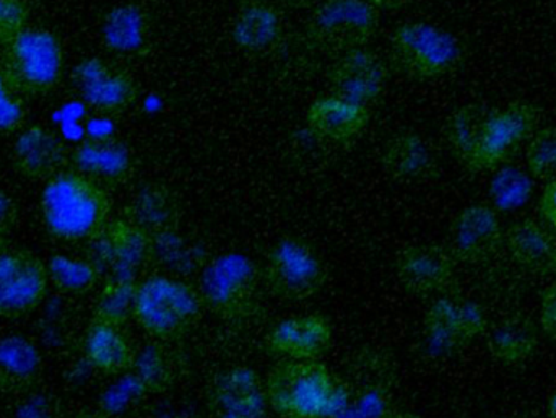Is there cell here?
Wrapping results in <instances>:
<instances>
[{
  "label": "cell",
  "mask_w": 556,
  "mask_h": 418,
  "mask_svg": "<svg viewBox=\"0 0 556 418\" xmlns=\"http://www.w3.org/2000/svg\"><path fill=\"white\" fill-rule=\"evenodd\" d=\"M332 325L323 315L294 316L267 335V349L283 360H319L332 344Z\"/></svg>",
  "instance_id": "20"
},
{
  "label": "cell",
  "mask_w": 556,
  "mask_h": 418,
  "mask_svg": "<svg viewBox=\"0 0 556 418\" xmlns=\"http://www.w3.org/2000/svg\"><path fill=\"white\" fill-rule=\"evenodd\" d=\"M46 266H48L49 282L58 292L65 295L84 296L93 292L103 276L100 267L88 257L84 259V257L54 254Z\"/></svg>",
  "instance_id": "30"
},
{
  "label": "cell",
  "mask_w": 556,
  "mask_h": 418,
  "mask_svg": "<svg viewBox=\"0 0 556 418\" xmlns=\"http://www.w3.org/2000/svg\"><path fill=\"white\" fill-rule=\"evenodd\" d=\"M532 182L528 175L515 168H506L495 176L490 186V198L500 211H515L529 201Z\"/></svg>",
  "instance_id": "34"
},
{
  "label": "cell",
  "mask_w": 556,
  "mask_h": 418,
  "mask_svg": "<svg viewBox=\"0 0 556 418\" xmlns=\"http://www.w3.org/2000/svg\"><path fill=\"white\" fill-rule=\"evenodd\" d=\"M29 13L31 10L25 0H0V46L9 45L28 28Z\"/></svg>",
  "instance_id": "39"
},
{
  "label": "cell",
  "mask_w": 556,
  "mask_h": 418,
  "mask_svg": "<svg viewBox=\"0 0 556 418\" xmlns=\"http://www.w3.org/2000/svg\"><path fill=\"white\" fill-rule=\"evenodd\" d=\"M41 214L52 237L67 243H90L110 224V194L87 176L65 168L46 181Z\"/></svg>",
  "instance_id": "1"
},
{
  "label": "cell",
  "mask_w": 556,
  "mask_h": 418,
  "mask_svg": "<svg viewBox=\"0 0 556 418\" xmlns=\"http://www.w3.org/2000/svg\"><path fill=\"white\" fill-rule=\"evenodd\" d=\"M103 46L119 58H142L152 48V20L139 3H123L106 13L101 26Z\"/></svg>",
  "instance_id": "21"
},
{
  "label": "cell",
  "mask_w": 556,
  "mask_h": 418,
  "mask_svg": "<svg viewBox=\"0 0 556 418\" xmlns=\"http://www.w3.org/2000/svg\"><path fill=\"white\" fill-rule=\"evenodd\" d=\"M41 352L25 335L0 339V394L7 397L25 396L39 388L42 378Z\"/></svg>",
  "instance_id": "22"
},
{
  "label": "cell",
  "mask_w": 556,
  "mask_h": 418,
  "mask_svg": "<svg viewBox=\"0 0 556 418\" xmlns=\"http://www.w3.org/2000/svg\"><path fill=\"white\" fill-rule=\"evenodd\" d=\"M498 215L489 205L464 208L450 228V253L454 259L477 264L490 259L502 246Z\"/></svg>",
  "instance_id": "18"
},
{
  "label": "cell",
  "mask_w": 556,
  "mask_h": 418,
  "mask_svg": "<svg viewBox=\"0 0 556 418\" xmlns=\"http://www.w3.org/2000/svg\"><path fill=\"white\" fill-rule=\"evenodd\" d=\"M485 116V111L482 107L466 106L456 111L447 123V140H450L451 149L464 165L469 163L470 156L476 150L480 127H482Z\"/></svg>",
  "instance_id": "33"
},
{
  "label": "cell",
  "mask_w": 556,
  "mask_h": 418,
  "mask_svg": "<svg viewBox=\"0 0 556 418\" xmlns=\"http://www.w3.org/2000/svg\"><path fill=\"white\" fill-rule=\"evenodd\" d=\"M391 52L402 72L420 80L447 74L460 59L453 35L420 22L404 23L392 33Z\"/></svg>",
  "instance_id": "7"
},
{
  "label": "cell",
  "mask_w": 556,
  "mask_h": 418,
  "mask_svg": "<svg viewBox=\"0 0 556 418\" xmlns=\"http://www.w3.org/2000/svg\"><path fill=\"white\" fill-rule=\"evenodd\" d=\"M90 256L101 273L108 270L110 279L139 282L147 267L156 259L155 238L126 218L110 221L93 241Z\"/></svg>",
  "instance_id": "9"
},
{
  "label": "cell",
  "mask_w": 556,
  "mask_h": 418,
  "mask_svg": "<svg viewBox=\"0 0 556 418\" xmlns=\"http://www.w3.org/2000/svg\"><path fill=\"white\" fill-rule=\"evenodd\" d=\"M269 406L281 418H327L340 406V388L319 360H281L267 375Z\"/></svg>",
  "instance_id": "2"
},
{
  "label": "cell",
  "mask_w": 556,
  "mask_h": 418,
  "mask_svg": "<svg viewBox=\"0 0 556 418\" xmlns=\"http://www.w3.org/2000/svg\"><path fill=\"white\" fill-rule=\"evenodd\" d=\"M71 168L108 191L132 178L134 156L129 147L116 137H88L72 150Z\"/></svg>",
  "instance_id": "17"
},
{
  "label": "cell",
  "mask_w": 556,
  "mask_h": 418,
  "mask_svg": "<svg viewBox=\"0 0 556 418\" xmlns=\"http://www.w3.org/2000/svg\"><path fill=\"white\" fill-rule=\"evenodd\" d=\"M12 163L23 178L48 181L71 165V150L58 134L42 126H31L16 137Z\"/></svg>",
  "instance_id": "19"
},
{
  "label": "cell",
  "mask_w": 556,
  "mask_h": 418,
  "mask_svg": "<svg viewBox=\"0 0 556 418\" xmlns=\"http://www.w3.org/2000/svg\"><path fill=\"white\" fill-rule=\"evenodd\" d=\"M281 31L283 26L276 7L264 0H248L235 20L233 39L243 51L264 54L276 48Z\"/></svg>",
  "instance_id": "26"
},
{
  "label": "cell",
  "mask_w": 556,
  "mask_h": 418,
  "mask_svg": "<svg viewBox=\"0 0 556 418\" xmlns=\"http://www.w3.org/2000/svg\"><path fill=\"white\" fill-rule=\"evenodd\" d=\"M137 283L132 280L110 279L94 300L93 321L123 328L134 319Z\"/></svg>",
  "instance_id": "31"
},
{
  "label": "cell",
  "mask_w": 556,
  "mask_h": 418,
  "mask_svg": "<svg viewBox=\"0 0 556 418\" xmlns=\"http://www.w3.org/2000/svg\"><path fill=\"white\" fill-rule=\"evenodd\" d=\"M371 3L375 9H397V7L404 5L408 0H366Z\"/></svg>",
  "instance_id": "43"
},
{
  "label": "cell",
  "mask_w": 556,
  "mask_h": 418,
  "mask_svg": "<svg viewBox=\"0 0 556 418\" xmlns=\"http://www.w3.org/2000/svg\"><path fill=\"white\" fill-rule=\"evenodd\" d=\"M214 418H267L266 383L248 367H235L215 378L207 396Z\"/></svg>",
  "instance_id": "15"
},
{
  "label": "cell",
  "mask_w": 556,
  "mask_h": 418,
  "mask_svg": "<svg viewBox=\"0 0 556 418\" xmlns=\"http://www.w3.org/2000/svg\"><path fill=\"white\" fill-rule=\"evenodd\" d=\"M541 322L545 334L556 342V283L542 296Z\"/></svg>",
  "instance_id": "41"
},
{
  "label": "cell",
  "mask_w": 556,
  "mask_h": 418,
  "mask_svg": "<svg viewBox=\"0 0 556 418\" xmlns=\"http://www.w3.org/2000/svg\"><path fill=\"white\" fill-rule=\"evenodd\" d=\"M554 270H555V273H556V261H555V269H554Z\"/></svg>",
  "instance_id": "48"
},
{
  "label": "cell",
  "mask_w": 556,
  "mask_h": 418,
  "mask_svg": "<svg viewBox=\"0 0 556 418\" xmlns=\"http://www.w3.org/2000/svg\"><path fill=\"white\" fill-rule=\"evenodd\" d=\"M124 218L153 238L175 235L181 220L178 199L166 186L150 185L140 189L124 208Z\"/></svg>",
  "instance_id": "24"
},
{
  "label": "cell",
  "mask_w": 556,
  "mask_h": 418,
  "mask_svg": "<svg viewBox=\"0 0 556 418\" xmlns=\"http://www.w3.org/2000/svg\"><path fill=\"white\" fill-rule=\"evenodd\" d=\"M538 123V107L519 101L486 114L467 168L485 172L508 162L519 147L534 136Z\"/></svg>",
  "instance_id": "10"
},
{
  "label": "cell",
  "mask_w": 556,
  "mask_h": 418,
  "mask_svg": "<svg viewBox=\"0 0 556 418\" xmlns=\"http://www.w3.org/2000/svg\"><path fill=\"white\" fill-rule=\"evenodd\" d=\"M263 270L241 254L215 257L201 277L205 308L224 321H243L256 313Z\"/></svg>",
  "instance_id": "5"
},
{
  "label": "cell",
  "mask_w": 556,
  "mask_h": 418,
  "mask_svg": "<svg viewBox=\"0 0 556 418\" xmlns=\"http://www.w3.org/2000/svg\"><path fill=\"white\" fill-rule=\"evenodd\" d=\"M85 357L100 373L123 377L134 370L137 352L123 328L91 321L85 334Z\"/></svg>",
  "instance_id": "23"
},
{
  "label": "cell",
  "mask_w": 556,
  "mask_h": 418,
  "mask_svg": "<svg viewBox=\"0 0 556 418\" xmlns=\"http://www.w3.org/2000/svg\"><path fill=\"white\" fill-rule=\"evenodd\" d=\"M424 331L434 351H463L486 331V316L477 303L444 296L425 313Z\"/></svg>",
  "instance_id": "13"
},
{
  "label": "cell",
  "mask_w": 556,
  "mask_h": 418,
  "mask_svg": "<svg viewBox=\"0 0 556 418\" xmlns=\"http://www.w3.org/2000/svg\"><path fill=\"white\" fill-rule=\"evenodd\" d=\"M548 417L556 418V391L548 401Z\"/></svg>",
  "instance_id": "45"
},
{
  "label": "cell",
  "mask_w": 556,
  "mask_h": 418,
  "mask_svg": "<svg viewBox=\"0 0 556 418\" xmlns=\"http://www.w3.org/2000/svg\"><path fill=\"white\" fill-rule=\"evenodd\" d=\"M378 20L366 0H323L307 22V36L323 51L345 54L372 38Z\"/></svg>",
  "instance_id": "8"
},
{
  "label": "cell",
  "mask_w": 556,
  "mask_h": 418,
  "mask_svg": "<svg viewBox=\"0 0 556 418\" xmlns=\"http://www.w3.org/2000/svg\"><path fill=\"white\" fill-rule=\"evenodd\" d=\"M48 289V266L36 254L18 248L0 250V318L31 315Z\"/></svg>",
  "instance_id": "11"
},
{
  "label": "cell",
  "mask_w": 556,
  "mask_h": 418,
  "mask_svg": "<svg viewBox=\"0 0 556 418\" xmlns=\"http://www.w3.org/2000/svg\"><path fill=\"white\" fill-rule=\"evenodd\" d=\"M0 71L23 97L49 93L64 74L61 38L51 29L28 26L3 46Z\"/></svg>",
  "instance_id": "4"
},
{
  "label": "cell",
  "mask_w": 556,
  "mask_h": 418,
  "mask_svg": "<svg viewBox=\"0 0 556 418\" xmlns=\"http://www.w3.org/2000/svg\"><path fill=\"white\" fill-rule=\"evenodd\" d=\"M506 246L513 259L532 274H548L555 269L556 240L541 225L522 220L506 233Z\"/></svg>",
  "instance_id": "28"
},
{
  "label": "cell",
  "mask_w": 556,
  "mask_h": 418,
  "mask_svg": "<svg viewBox=\"0 0 556 418\" xmlns=\"http://www.w3.org/2000/svg\"><path fill=\"white\" fill-rule=\"evenodd\" d=\"M382 165L392 178L404 182L425 181L437 173L433 150L417 134H401L389 140Z\"/></svg>",
  "instance_id": "27"
},
{
  "label": "cell",
  "mask_w": 556,
  "mask_h": 418,
  "mask_svg": "<svg viewBox=\"0 0 556 418\" xmlns=\"http://www.w3.org/2000/svg\"><path fill=\"white\" fill-rule=\"evenodd\" d=\"M529 172L532 176L542 181H554L556 179V127L534 132L528 145Z\"/></svg>",
  "instance_id": "35"
},
{
  "label": "cell",
  "mask_w": 556,
  "mask_h": 418,
  "mask_svg": "<svg viewBox=\"0 0 556 418\" xmlns=\"http://www.w3.org/2000/svg\"><path fill=\"white\" fill-rule=\"evenodd\" d=\"M72 80L85 104L101 116H119L139 98L132 75L101 58L84 59L75 65Z\"/></svg>",
  "instance_id": "12"
},
{
  "label": "cell",
  "mask_w": 556,
  "mask_h": 418,
  "mask_svg": "<svg viewBox=\"0 0 556 418\" xmlns=\"http://www.w3.org/2000/svg\"><path fill=\"white\" fill-rule=\"evenodd\" d=\"M80 418H114V417L104 416V414H101V416H84Z\"/></svg>",
  "instance_id": "47"
},
{
  "label": "cell",
  "mask_w": 556,
  "mask_h": 418,
  "mask_svg": "<svg viewBox=\"0 0 556 418\" xmlns=\"http://www.w3.org/2000/svg\"><path fill=\"white\" fill-rule=\"evenodd\" d=\"M382 418H421L412 413H391Z\"/></svg>",
  "instance_id": "46"
},
{
  "label": "cell",
  "mask_w": 556,
  "mask_h": 418,
  "mask_svg": "<svg viewBox=\"0 0 556 418\" xmlns=\"http://www.w3.org/2000/svg\"><path fill=\"white\" fill-rule=\"evenodd\" d=\"M162 342H153L139 352L132 373L142 384L147 394L165 393L175 381V365Z\"/></svg>",
  "instance_id": "32"
},
{
  "label": "cell",
  "mask_w": 556,
  "mask_h": 418,
  "mask_svg": "<svg viewBox=\"0 0 556 418\" xmlns=\"http://www.w3.org/2000/svg\"><path fill=\"white\" fill-rule=\"evenodd\" d=\"M25 121V97L12 87L0 71V136L18 132Z\"/></svg>",
  "instance_id": "38"
},
{
  "label": "cell",
  "mask_w": 556,
  "mask_h": 418,
  "mask_svg": "<svg viewBox=\"0 0 556 418\" xmlns=\"http://www.w3.org/2000/svg\"><path fill=\"white\" fill-rule=\"evenodd\" d=\"M456 274V259L446 248L414 244L399 253L395 276L405 292L414 296L434 295L446 290Z\"/></svg>",
  "instance_id": "16"
},
{
  "label": "cell",
  "mask_w": 556,
  "mask_h": 418,
  "mask_svg": "<svg viewBox=\"0 0 556 418\" xmlns=\"http://www.w3.org/2000/svg\"><path fill=\"white\" fill-rule=\"evenodd\" d=\"M281 2L287 3L291 9H311L319 5L323 0H281Z\"/></svg>",
  "instance_id": "44"
},
{
  "label": "cell",
  "mask_w": 556,
  "mask_h": 418,
  "mask_svg": "<svg viewBox=\"0 0 556 418\" xmlns=\"http://www.w3.org/2000/svg\"><path fill=\"white\" fill-rule=\"evenodd\" d=\"M16 220H18V207H16L15 201L0 189V244L9 237Z\"/></svg>",
  "instance_id": "40"
},
{
  "label": "cell",
  "mask_w": 556,
  "mask_h": 418,
  "mask_svg": "<svg viewBox=\"0 0 556 418\" xmlns=\"http://www.w3.org/2000/svg\"><path fill=\"white\" fill-rule=\"evenodd\" d=\"M368 121V107L336 97L319 98L311 104L306 114L311 132L332 142H345L358 136Z\"/></svg>",
  "instance_id": "25"
},
{
  "label": "cell",
  "mask_w": 556,
  "mask_h": 418,
  "mask_svg": "<svg viewBox=\"0 0 556 418\" xmlns=\"http://www.w3.org/2000/svg\"><path fill=\"white\" fill-rule=\"evenodd\" d=\"M538 344V332L529 319L508 318L493 331L489 349L502 364L519 365L535 354Z\"/></svg>",
  "instance_id": "29"
},
{
  "label": "cell",
  "mask_w": 556,
  "mask_h": 418,
  "mask_svg": "<svg viewBox=\"0 0 556 418\" xmlns=\"http://www.w3.org/2000/svg\"><path fill=\"white\" fill-rule=\"evenodd\" d=\"M146 396L149 394L146 393L136 375L130 371V373L123 375L117 383L101 394V413L110 417L119 416Z\"/></svg>",
  "instance_id": "36"
},
{
  "label": "cell",
  "mask_w": 556,
  "mask_h": 418,
  "mask_svg": "<svg viewBox=\"0 0 556 418\" xmlns=\"http://www.w3.org/2000/svg\"><path fill=\"white\" fill-rule=\"evenodd\" d=\"M326 264L301 238L278 241L267 256L263 282L270 295L288 302H303L326 286Z\"/></svg>",
  "instance_id": "6"
},
{
  "label": "cell",
  "mask_w": 556,
  "mask_h": 418,
  "mask_svg": "<svg viewBox=\"0 0 556 418\" xmlns=\"http://www.w3.org/2000/svg\"><path fill=\"white\" fill-rule=\"evenodd\" d=\"M388 77V67L382 59L362 48L340 55L327 71L333 97L365 107L376 103L384 93Z\"/></svg>",
  "instance_id": "14"
},
{
  "label": "cell",
  "mask_w": 556,
  "mask_h": 418,
  "mask_svg": "<svg viewBox=\"0 0 556 418\" xmlns=\"http://www.w3.org/2000/svg\"><path fill=\"white\" fill-rule=\"evenodd\" d=\"M205 305L185 280L150 276L137 283L134 319L156 342H176L192 331Z\"/></svg>",
  "instance_id": "3"
},
{
  "label": "cell",
  "mask_w": 556,
  "mask_h": 418,
  "mask_svg": "<svg viewBox=\"0 0 556 418\" xmlns=\"http://www.w3.org/2000/svg\"><path fill=\"white\" fill-rule=\"evenodd\" d=\"M12 418H67V414L58 396L36 388L15 401Z\"/></svg>",
  "instance_id": "37"
},
{
  "label": "cell",
  "mask_w": 556,
  "mask_h": 418,
  "mask_svg": "<svg viewBox=\"0 0 556 418\" xmlns=\"http://www.w3.org/2000/svg\"><path fill=\"white\" fill-rule=\"evenodd\" d=\"M541 212L556 230V179L547 186L541 199Z\"/></svg>",
  "instance_id": "42"
}]
</instances>
